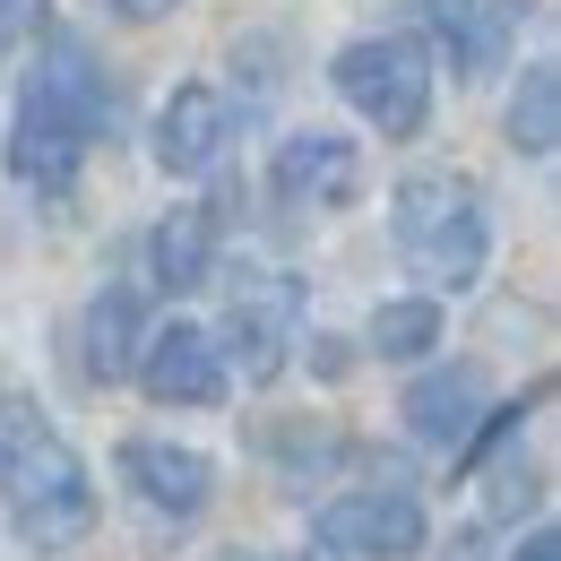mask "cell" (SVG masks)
Segmentation results:
<instances>
[{
	"instance_id": "cell-6",
	"label": "cell",
	"mask_w": 561,
	"mask_h": 561,
	"mask_svg": "<svg viewBox=\"0 0 561 561\" xmlns=\"http://www.w3.org/2000/svg\"><path fill=\"white\" fill-rule=\"evenodd\" d=\"M320 536L354 561H407V553H423V510L407 492H354V501H329Z\"/></svg>"
},
{
	"instance_id": "cell-2",
	"label": "cell",
	"mask_w": 561,
	"mask_h": 561,
	"mask_svg": "<svg viewBox=\"0 0 561 561\" xmlns=\"http://www.w3.org/2000/svg\"><path fill=\"white\" fill-rule=\"evenodd\" d=\"M0 501H9L18 536L44 545V553H70V545H87V527H95L87 467L70 458V440L35 415L26 398L0 415Z\"/></svg>"
},
{
	"instance_id": "cell-11",
	"label": "cell",
	"mask_w": 561,
	"mask_h": 561,
	"mask_svg": "<svg viewBox=\"0 0 561 561\" xmlns=\"http://www.w3.org/2000/svg\"><path fill=\"white\" fill-rule=\"evenodd\" d=\"M277 191L294 208H346L363 191V156L346 139H329V130H302V139L277 147Z\"/></svg>"
},
{
	"instance_id": "cell-16",
	"label": "cell",
	"mask_w": 561,
	"mask_h": 561,
	"mask_svg": "<svg viewBox=\"0 0 561 561\" xmlns=\"http://www.w3.org/2000/svg\"><path fill=\"white\" fill-rule=\"evenodd\" d=\"M432 337H440V302H432V294L380 302V320H371V346L389 354V363H415V354H432Z\"/></svg>"
},
{
	"instance_id": "cell-8",
	"label": "cell",
	"mask_w": 561,
	"mask_h": 561,
	"mask_svg": "<svg viewBox=\"0 0 561 561\" xmlns=\"http://www.w3.org/2000/svg\"><path fill=\"white\" fill-rule=\"evenodd\" d=\"M423 18H432V35H440L449 70H458V78H484V70H501V53L518 44L527 0H423Z\"/></svg>"
},
{
	"instance_id": "cell-7",
	"label": "cell",
	"mask_w": 561,
	"mask_h": 561,
	"mask_svg": "<svg viewBox=\"0 0 561 561\" xmlns=\"http://www.w3.org/2000/svg\"><path fill=\"white\" fill-rule=\"evenodd\" d=\"M139 380H147V398H156V407H216V398H225V354H216L208 329L173 320V329H156Z\"/></svg>"
},
{
	"instance_id": "cell-10",
	"label": "cell",
	"mask_w": 561,
	"mask_h": 561,
	"mask_svg": "<svg viewBox=\"0 0 561 561\" xmlns=\"http://www.w3.org/2000/svg\"><path fill=\"white\" fill-rule=\"evenodd\" d=\"M225 139H233V104L216 87H173V104L156 122V164L164 173H208L225 156Z\"/></svg>"
},
{
	"instance_id": "cell-4",
	"label": "cell",
	"mask_w": 561,
	"mask_h": 561,
	"mask_svg": "<svg viewBox=\"0 0 561 561\" xmlns=\"http://www.w3.org/2000/svg\"><path fill=\"white\" fill-rule=\"evenodd\" d=\"M337 95L380 139H415L423 113H432V53L415 35H363L337 53Z\"/></svg>"
},
{
	"instance_id": "cell-9",
	"label": "cell",
	"mask_w": 561,
	"mask_h": 561,
	"mask_svg": "<svg viewBox=\"0 0 561 561\" xmlns=\"http://www.w3.org/2000/svg\"><path fill=\"white\" fill-rule=\"evenodd\" d=\"M476 423H484V371H476V363L423 371L415 389H407V432H415L423 449H449V458H467Z\"/></svg>"
},
{
	"instance_id": "cell-18",
	"label": "cell",
	"mask_w": 561,
	"mask_h": 561,
	"mask_svg": "<svg viewBox=\"0 0 561 561\" xmlns=\"http://www.w3.org/2000/svg\"><path fill=\"white\" fill-rule=\"evenodd\" d=\"M518 561H561V536H553V527H536V536L518 545Z\"/></svg>"
},
{
	"instance_id": "cell-14",
	"label": "cell",
	"mask_w": 561,
	"mask_h": 561,
	"mask_svg": "<svg viewBox=\"0 0 561 561\" xmlns=\"http://www.w3.org/2000/svg\"><path fill=\"white\" fill-rule=\"evenodd\" d=\"M553 139H561V70L536 61L518 78V95H510V147L518 156H553Z\"/></svg>"
},
{
	"instance_id": "cell-19",
	"label": "cell",
	"mask_w": 561,
	"mask_h": 561,
	"mask_svg": "<svg viewBox=\"0 0 561 561\" xmlns=\"http://www.w3.org/2000/svg\"><path fill=\"white\" fill-rule=\"evenodd\" d=\"M113 9H122V18H164L173 0H113Z\"/></svg>"
},
{
	"instance_id": "cell-12",
	"label": "cell",
	"mask_w": 561,
	"mask_h": 561,
	"mask_svg": "<svg viewBox=\"0 0 561 561\" xmlns=\"http://www.w3.org/2000/svg\"><path fill=\"white\" fill-rule=\"evenodd\" d=\"M122 467H130V484L156 501V510H173V518H191V510H208V458L199 449H182V440H130L122 449Z\"/></svg>"
},
{
	"instance_id": "cell-15",
	"label": "cell",
	"mask_w": 561,
	"mask_h": 561,
	"mask_svg": "<svg viewBox=\"0 0 561 561\" xmlns=\"http://www.w3.org/2000/svg\"><path fill=\"white\" fill-rule=\"evenodd\" d=\"M130 337H139V294H122V285H104L95 302H87V371H130Z\"/></svg>"
},
{
	"instance_id": "cell-3",
	"label": "cell",
	"mask_w": 561,
	"mask_h": 561,
	"mask_svg": "<svg viewBox=\"0 0 561 561\" xmlns=\"http://www.w3.org/2000/svg\"><path fill=\"white\" fill-rule=\"evenodd\" d=\"M484 251H492V225L476 182L458 173H415L398 191V260L415 268L432 294H458V285L484 277Z\"/></svg>"
},
{
	"instance_id": "cell-13",
	"label": "cell",
	"mask_w": 561,
	"mask_h": 561,
	"mask_svg": "<svg viewBox=\"0 0 561 561\" xmlns=\"http://www.w3.org/2000/svg\"><path fill=\"white\" fill-rule=\"evenodd\" d=\"M208 251H216V216L208 208H173L164 225H156V242H147L156 277L173 285V294H191V285L208 277Z\"/></svg>"
},
{
	"instance_id": "cell-1",
	"label": "cell",
	"mask_w": 561,
	"mask_h": 561,
	"mask_svg": "<svg viewBox=\"0 0 561 561\" xmlns=\"http://www.w3.org/2000/svg\"><path fill=\"white\" fill-rule=\"evenodd\" d=\"M113 130V95H104V70L78 35H53L44 61L26 78V104H18V130H9V173L26 191H61L87 147Z\"/></svg>"
},
{
	"instance_id": "cell-17",
	"label": "cell",
	"mask_w": 561,
	"mask_h": 561,
	"mask_svg": "<svg viewBox=\"0 0 561 561\" xmlns=\"http://www.w3.org/2000/svg\"><path fill=\"white\" fill-rule=\"evenodd\" d=\"M35 18H44V0H0V53H9V44H26V35H35Z\"/></svg>"
},
{
	"instance_id": "cell-5",
	"label": "cell",
	"mask_w": 561,
	"mask_h": 561,
	"mask_svg": "<svg viewBox=\"0 0 561 561\" xmlns=\"http://www.w3.org/2000/svg\"><path fill=\"white\" fill-rule=\"evenodd\" d=\"M294 320H302V285L277 277V268H242L233 311H225V346H233V363H242V380H277L285 371Z\"/></svg>"
}]
</instances>
